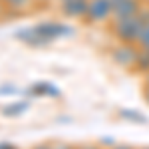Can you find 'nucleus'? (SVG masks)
<instances>
[{"instance_id": "obj_4", "label": "nucleus", "mask_w": 149, "mask_h": 149, "mask_svg": "<svg viewBox=\"0 0 149 149\" xmlns=\"http://www.w3.org/2000/svg\"><path fill=\"white\" fill-rule=\"evenodd\" d=\"M34 30L38 34L46 40L48 44L56 38H62V36H68L72 30H70L66 24H60V22H42V24H36Z\"/></svg>"}, {"instance_id": "obj_9", "label": "nucleus", "mask_w": 149, "mask_h": 149, "mask_svg": "<svg viewBox=\"0 0 149 149\" xmlns=\"http://www.w3.org/2000/svg\"><path fill=\"white\" fill-rule=\"evenodd\" d=\"M119 115H121L123 119L133 121V123H145V121H147V119H145V115H141L139 111H133V109H121Z\"/></svg>"}, {"instance_id": "obj_20", "label": "nucleus", "mask_w": 149, "mask_h": 149, "mask_svg": "<svg viewBox=\"0 0 149 149\" xmlns=\"http://www.w3.org/2000/svg\"><path fill=\"white\" fill-rule=\"evenodd\" d=\"M109 2H111V4H113V6H117V4H121V2H123V0H109Z\"/></svg>"}, {"instance_id": "obj_15", "label": "nucleus", "mask_w": 149, "mask_h": 149, "mask_svg": "<svg viewBox=\"0 0 149 149\" xmlns=\"http://www.w3.org/2000/svg\"><path fill=\"white\" fill-rule=\"evenodd\" d=\"M54 149H78V145H72V143H54Z\"/></svg>"}, {"instance_id": "obj_17", "label": "nucleus", "mask_w": 149, "mask_h": 149, "mask_svg": "<svg viewBox=\"0 0 149 149\" xmlns=\"http://www.w3.org/2000/svg\"><path fill=\"white\" fill-rule=\"evenodd\" d=\"M109 149H135V147L129 145V143H115L113 147H109Z\"/></svg>"}, {"instance_id": "obj_8", "label": "nucleus", "mask_w": 149, "mask_h": 149, "mask_svg": "<svg viewBox=\"0 0 149 149\" xmlns=\"http://www.w3.org/2000/svg\"><path fill=\"white\" fill-rule=\"evenodd\" d=\"M0 2L4 4L6 10H18V12L28 10L34 4V0H0Z\"/></svg>"}, {"instance_id": "obj_23", "label": "nucleus", "mask_w": 149, "mask_h": 149, "mask_svg": "<svg viewBox=\"0 0 149 149\" xmlns=\"http://www.w3.org/2000/svg\"><path fill=\"white\" fill-rule=\"evenodd\" d=\"M139 149H149V147H139Z\"/></svg>"}, {"instance_id": "obj_3", "label": "nucleus", "mask_w": 149, "mask_h": 149, "mask_svg": "<svg viewBox=\"0 0 149 149\" xmlns=\"http://www.w3.org/2000/svg\"><path fill=\"white\" fill-rule=\"evenodd\" d=\"M137 56L139 52L133 48V44H119V46H115L111 50V58H113L115 64H119V66H123V68H131V66H135V62H137Z\"/></svg>"}, {"instance_id": "obj_21", "label": "nucleus", "mask_w": 149, "mask_h": 149, "mask_svg": "<svg viewBox=\"0 0 149 149\" xmlns=\"http://www.w3.org/2000/svg\"><path fill=\"white\" fill-rule=\"evenodd\" d=\"M4 10H6V8H4V4H2V2H0V16H2V14H4Z\"/></svg>"}, {"instance_id": "obj_2", "label": "nucleus", "mask_w": 149, "mask_h": 149, "mask_svg": "<svg viewBox=\"0 0 149 149\" xmlns=\"http://www.w3.org/2000/svg\"><path fill=\"white\" fill-rule=\"evenodd\" d=\"M113 4L109 0H90L88 2V12H86V20L90 22H105L111 18Z\"/></svg>"}, {"instance_id": "obj_6", "label": "nucleus", "mask_w": 149, "mask_h": 149, "mask_svg": "<svg viewBox=\"0 0 149 149\" xmlns=\"http://www.w3.org/2000/svg\"><path fill=\"white\" fill-rule=\"evenodd\" d=\"M143 4L141 0H123L121 4L113 6V12H111V20H121V18H129V16H135L139 12Z\"/></svg>"}, {"instance_id": "obj_25", "label": "nucleus", "mask_w": 149, "mask_h": 149, "mask_svg": "<svg viewBox=\"0 0 149 149\" xmlns=\"http://www.w3.org/2000/svg\"><path fill=\"white\" fill-rule=\"evenodd\" d=\"M16 149H18V147H16Z\"/></svg>"}, {"instance_id": "obj_18", "label": "nucleus", "mask_w": 149, "mask_h": 149, "mask_svg": "<svg viewBox=\"0 0 149 149\" xmlns=\"http://www.w3.org/2000/svg\"><path fill=\"white\" fill-rule=\"evenodd\" d=\"M0 149H16L12 143H8V141H0Z\"/></svg>"}, {"instance_id": "obj_16", "label": "nucleus", "mask_w": 149, "mask_h": 149, "mask_svg": "<svg viewBox=\"0 0 149 149\" xmlns=\"http://www.w3.org/2000/svg\"><path fill=\"white\" fill-rule=\"evenodd\" d=\"M30 149H54V143H36Z\"/></svg>"}, {"instance_id": "obj_19", "label": "nucleus", "mask_w": 149, "mask_h": 149, "mask_svg": "<svg viewBox=\"0 0 149 149\" xmlns=\"http://www.w3.org/2000/svg\"><path fill=\"white\" fill-rule=\"evenodd\" d=\"M143 95H145V100H147V103H149V86L143 88Z\"/></svg>"}, {"instance_id": "obj_11", "label": "nucleus", "mask_w": 149, "mask_h": 149, "mask_svg": "<svg viewBox=\"0 0 149 149\" xmlns=\"http://www.w3.org/2000/svg\"><path fill=\"white\" fill-rule=\"evenodd\" d=\"M135 68L141 70V72H145V74L149 72V54H147V52H143V50L139 52L137 62H135Z\"/></svg>"}, {"instance_id": "obj_10", "label": "nucleus", "mask_w": 149, "mask_h": 149, "mask_svg": "<svg viewBox=\"0 0 149 149\" xmlns=\"http://www.w3.org/2000/svg\"><path fill=\"white\" fill-rule=\"evenodd\" d=\"M135 46H139V50H145V52H149V24L143 28V32H141V36L137 38Z\"/></svg>"}, {"instance_id": "obj_24", "label": "nucleus", "mask_w": 149, "mask_h": 149, "mask_svg": "<svg viewBox=\"0 0 149 149\" xmlns=\"http://www.w3.org/2000/svg\"><path fill=\"white\" fill-rule=\"evenodd\" d=\"M58 2H60V0H58Z\"/></svg>"}, {"instance_id": "obj_12", "label": "nucleus", "mask_w": 149, "mask_h": 149, "mask_svg": "<svg viewBox=\"0 0 149 149\" xmlns=\"http://www.w3.org/2000/svg\"><path fill=\"white\" fill-rule=\"evenodd\" d=\"M137 16L143 20V24H149V6H141L137 12Z\"/></svg>"}, {"instance_id": "obj_14", "label": "nucleus", "mask_w": 149, "mask_h": 149, "mask_svg": "<svg viewBox=\"0 0 149 149\" xmlns=\"http://www.w3.org/2000/svg\"><path fill=\"white\" fill-rule=\"evenodd\" d=\"M100 145H102V147L107 145V149H109V147H113V145H115V141L111 137H102V139H100Z\"/></svg>"}, {"instance_id": "obj_7", "label": "nucleus", "mask_w": 149, "mask_h": 149, "mask_svg": "<svg viewBox=\"0 0 149 149\" xmlns=\"http://www.w3.org/2000/svg\"><path fill=\"white\" fill-rule=\"evenodd\" d=\"M28 107H30V103H28V102H16V103H8V105H4V107L0 109V113L4 115V117H18V115H22Z\"/></svg>"}, {"instance_id": "obj_1", "label": "nucleus", "mask_w": 149, "mask_h": 149, "mask_svg": "<svg viewBox=\"0 0 149 149\" xmlns=\"http://www.w3.org/2000/svg\"><path fill=\"white\" fill-rule=\"evenodd\" d=\"M145 26H147V24H143V20H141L137 14H135V16H129V18L113 20L111 30H113V34H115V38H117V40L127 42V44H135Z\"/></svg>"}, {"instance_id": "obj_13", "label": "nucleus", "mask_w": 149, "mask_h": 149, "mask_svg": "<svg viewBox=\"0 0 149 149\" xmlns=\"http://www.w3.org/2000/svg\"><path fill=\"white\" fill-rule=\"evenodd\" d=\"M78 149H103L100 143H80Z\"/></svg>"}, {"instance_id": "obj_5", "label": "nucleus", "mask_w": 149, "mask_h": 149, "mask_svg": "<svg viewBox=\"0 0 149 149\" xmlns=\"http://www.w3.org/2000/svg\"><path fill=\"white\" fill-rule=\"evenodd\" d=\"M90 0H60V12L66 18H86Z\"/></svg>"}, {"instance_id": "obj_22", "label": "nucleus", "mask_w": 149, "mask_h": 149, "mask_svg": "<svg viewBox=\"0 0 149 149\" xmlns=\"http://www.w3.org/2000/svg\"><path fill=\"white\" fill-rule=\"evenodd\" d=\"M145 86H149V72L145 74Z\"/></svg>"}]
</instances>
